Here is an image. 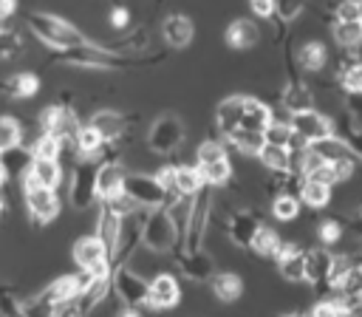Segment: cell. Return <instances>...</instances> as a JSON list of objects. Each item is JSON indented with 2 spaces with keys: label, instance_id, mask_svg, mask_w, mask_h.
<instances>
[{
  "label": "cell",
  "instance_id": "f907efd6",
  "mask_svg": "<svg viewBox=\"0 0 362 317\" xmlns=\"http://www.w3.org/2000/svg\"><path fill=\"white\" fill-rule=\"evenodd\" d=\"M249 8L257 14V17H272L274 14V0H249Z\"/></svg>",
  "mask_w": 362,
  "mask_h": 317
},
{
  "label": "cell",
  "instance_id": "74e56055",
  "mask_svg": "<svg viewBox=\"0 0 362 317\" xmlns=\"http://www.w3.org/2000/svg\"><path fill=\"white\" fill-rule=\"evenodd\" d=\"M272 215L277 218V221H294L297 215H300V198L294 195V192H280V195H274L272 198Z\"/></svg>",
  "mask_w": 362,
  "mask_h": 317
},
{
  "label": "cell",
  "instance_id": "9a60e30c",
  "mask_svg": "<svg viewBox=\"0 0 362 317\" xmlns=\"http://www.w3.org/2000/svg\"><path fill=\"white\" fill-rule=\"evenodd\" d=\"M322 161H328V164H334V161H362L354 150H351V144L342 139V136H337V133H331V136H325V139H317V142H311L308 144Z\"/></svg>",
  "mask_w": 362,
  "mask_h": 317
},
{
  "label": "cell",
  "instance_id": "7a4b0ae2",
  "mask_svg": "<svg viewBox=\"0 0 362 317\" xmlns=\"http://www.w3.org/2000/svg\"><path fill=\"white\" fill-rule=\"evenodd\" d=\"M178 232H175V224L167 212V207H156V209H147L144 212V221H141V246L153 255H167L178 246Z\"/></svg>",
  "mask_w": 362,
  "mask_h": 317
},
{
  "label": "cell",
  "instance_id": "d590c367",
  "mask_svg": "<svg viewBox=\"0 0 362 317\" xmlns=\"http://www.w3.org/2000/svg\"><path fill=\"white\" fill-rule=\"evenodd\" d=\"M204 184L206 187H223L229 178H232V164H229V156L226 158H218V161H209V164H195Z\"/></svg>",
  "mask_w": 362,
  "mask_h": 317
},
{
  "label": "cell",
  "instance_id": "6da1fadb",
  "mask_svg": "<svg viewBox=\"0 0 362 317\" xmlns=\"http://www.w3.org/2000/svg\"><path fill=\"white\" fill-rule=\"evenodd\" d=\"M25 23H28V28L34 31V37L42 40V42H45L48 48H54V51H59V48H74V45L88 42V37H85L76 25H71L68 20H62V17L51 14V11H28Z\"/></svg>",
  "mask_w": 362,
  "mask_h": 317
},
{
  "label": "cell",
  "instance_id": "e0dca14e",
  "mask_svg": "<svg viewBox=\"0 0 362 317\" xmlns=\"http://www.w3.org/2000/svg\"><path fill=\"white\" fill-rule=\"evenodd\" d=\"M331 260H334V255H331L325 246L308 249V252H305V260H303V280H308L311 286H325Z\"/></svg>",
  "mask_w": 362,
  "mask_h": 317
},
{
  "label": "cell",
  "instance_id": "c3c4849f",
  "mask_svg": "<svg viewBox=\"0 0 362 317\" xmlns=\"http://www.w3.org/2000/svg\"><path fill=\"white\" fill-rule=\"evenodd\" d=\"M308 317H345V311L339 309L337 297H325V300H320V303L311 306Z\"/></svg>",
  "mask_w": 362,
  "mask_h": 317
},
{
  "label": "cell",
  "instance_id": "cb8c5ba5",
  "mask_svg": "<svg viewBox=\"0 0 362 317\" xmlns=\"http://www.w3.org/2000/svg\"><path fill=\"white\" fill-rule=\"evenodd\" d=\"M257 40H260V28H257V23H252V20H246V17L235 20V23L226 28V42H229V48H235V51L255 48Z\"/></svg>",
  "mask_w": 362,
  "mask_h": 317
},
{
  "label": "cell",
  "instance_id": "836d02e7",
  "mask_svg": "<svg viewBox=\"0 0 362 317\" xmlns=\"http://www.w3.org/2000/svg\"><path fill=\"white\" fill-rule=\"evenodd\" d=\"M226 142H229V147H235L238 153H243V156H255V153L263 147V133H257V130H246V127H235V130L226 136Z\"/></svg>",
  "mask_w": 362,
  "mask_h": 317
},
{
  "label": "cell",
  "instance_id": "9c48e42d",
  "mask_svg": "<svg viewBox=\"0 0 362 317\" xmlns=\"http://www.w3.org/2000/svg\"><path fill=\"white\" fill-rule=\"evenodd\" d=\"M74 263L82 269V272H88V275H93V277H99V275H110V252H107V246L96 238V235H85V238H79L76 243H74Z\"/></svg>",
  "mask_w": 362,
  "mask_h": 317
},
{
  "label": "cell",
  "instance_id": "f35d334b",
  "mask_svg": "<svg viewBox=\"0 0 362 317\" xmlns=\"http://www.w3.org/2000/svg\"><path fill=\"white\" fill-rule=\"evenodd\" d=\"M31 156L34 158H59L62 156V142L57 136L40 130L37 139H34V144H31Z\"/></svg>",
  "mask_w": 362,
  "mask_h": 317
},
{
  "label": "cell",
  "instance_id": "bcb514c9",
  "mask_svg": "<svg viewBox=\"0 0 362 317\" xmlns=\"http://www.w3.org/2000/svg\"><path fill=\"white\" fill-rule=\"evenodd\" d=\"M20 51H23V40L17 37V31L0 25V59H14Z\"/></svg>",
  "mask_w": 362,
  "mask_h": 317
},
{
  "label": "cell",
  "instance_id": "d6a6232c",
  "mask_svg": "<svg viewBox=\"0 0 362 317\" xmlns=\"http://www.w3.org/2000/svg\"><path fill=\"white\" fill-rule=\"evenodd\" d=\"M331 34H334V42L339 45V51H354V48H359V42H362V23H359V20H351V23L334 20Z\"/></svg>",
  "mask_w": 362,
  "mask_h": 317
},
{
  "label": "cell",
  "instance_id": "f5cc1de1",
  "mask_svg": "<svg viewBox=\"0 0 362 317\" xmlns=\"http://www.w3.org/2000/svg\"><path fill=\"white\" fill-rule=\"evenodd\" d=\"M116 317H141V311H139V309H133V306H122V311H119Z\"/></svg>",
  "mask_w": 362,
  "mask_h": 317
},
{
  "label": "cell",
  "instance_id": "4316f807",
  "mask_svg": "<svg viewBox=\"0 0 362 317\" xmlns=\"http://www.w3.org/2000/svg\"><path fill=\"white\" fill-rule=\"evenodd\" d=\"M240 110H243V96H226L215 108V125H218V130L223 136H229L240 125Z\"/></svg>",
  "mask_w": 362,
  "mask_h": 317
},
{
  "label": "cell",
  "instance_id": "4dcf8cb0",
  "mask_svg": "<svg viewBox=\"0 0 362 317\" xmlns=\"http://www.w3.org/2000/svg\"><path fill=\"white\" fill-rule=\"evenodd\" d=\"M201 187H204V178L195 164H175V178H173L175 195H195Z\"/></svg>",
  "mask_w": 362,
  "mask_h": 317
},
{
  "label": "cell",
  "instance_id": "f546056e",
  "mask_svg": "<svg viewBox=\"0 0 362 317\" xmlns=\"http://www.w3.org/2000/svg\"><path fill=\"white\" fill-rule=\"evenodd\" d=\"M300 204L311 207V209H325L331 204V187L320 184V181H308V178H300V192H297Z\"/></svg>",
  "mask_w": 362,
  "mask_h": 317
},
{
  "label": "cell",
  "instance_id": "5bb4252c",
  "mask_svg": "<svg viewBox=\"0 0 362 317\" xmlns=\"http://www.w3.org/2000/svg\"><path fill=\"white\" fill-rule=\"evenodd\" d=\"M257 226H260V221H257L255 212H249V209H235V212H229V221H226V238H229L238 249H249V243H252Z\"/></svg>",
  "mask_w": 362,
  "mask_h": 317
},
{
  "label": "cell",
  "instance_id": "7c38bea8",
  "mask_svg": "<svg viewBox=\"0 0 362 317\" xmlns=\"http://www.w3.org/2000/svg\"><path fill=\"white\" fill-rule=\"evenodd\" d=\"M139 122V116H124L119 110H96L88 125L102 136V142H116L122 136H127V130Z\"/></svg>",
  "mask_w": 362,
  "mask_h": 317
},
{
  "label": "cell",
  "instance_id": "ac0fdd59",
  "mask_svg": "<svg viewBox=\"0 0 362 317\" xmlns=\"http://www.w3.org/2000/svg\"><path fill=\"white\" fill-rule=\"evenodd\" d=\"M175 260H178L181 272H184L189 280H195V283H204V280H209V277L215 275V263H212V258L204 255L201 249H198V252H178Z\"/></svg>",
  "mask_w": 362,
  "mask_h": 317
},
{
  "label": "cell",
  "instance_id": "9f6ffc18",
  "mask_svg": "<svg viewBox=\"0 0 362 317\" xmlns=\"http://www.w3.org/2000/svg\"><path fill=\"white\" fill-rule=\"evenodd\" d=\"M0 25H3V23H0Z\"/></svg>",
  "mask_w": 362,
  "mask_h": 317
},
{
  "label": "cell",
  "instance_id": "8d00e7d4",
  "mask_svg": "<svg viewBox=\"0 0 362 317\" xmlns=\"http://www.w3.org/2000/svg\"><path fill=\"white\" fill-rule=\"evenodd\" d=\"M280 246H283V241L272 226H257V232L249 243V249H255L260 258H274L280 252Z\"/></svg>",
  "mask_w": 362,
  "mask_h": 317
},
{
  "label": "cell",
  "instance_id": "ab89813d",
  "mask_svg": "<svg viewBox=\"0 0 362 317\" xmlns=\"http://www.w3.org/2000/svg\"><path fill=\"white\" fill-rule=\"evenodd\" d=\"M291 125H288V119H274L272 116V122L263 127V142L266 144H277V147H286L288 144V139H291Z\"/></svg>",
  "mask_w": 362,
  "mask_h": 317
},
{
  "label": "cell",
  "instance_id": "3957f363",
  "mask_svg": "<svg viewBox=\"0 0 362 317\" xmlns=\"http://www.w3.org/2000/svg\"><path fill=\"white\" fill-rule=\"evenodd\" d=\"M212 201H215V187H201L192 195V207H189V218H187V229H184V249L187 252H198L204 246V235L212 218Z\"/></svg>",
  "mask_w": 362,
  "mask_h": 317
},
{
  "label": "cell",
  "instance_id": "ee69618b",
  "mask_svg": "<svg viewBox=\"0 0 362 317\" xmlns=\"http://www.w3.org/2000/svg\"><path fill=\"white\" fill-rule=\"evenodd\" d=\"M317 238H320L322 246H337V243L345 238V226H342L337 218H328V221H322V224L317 226Z\"/></svg>",
  "mask_w": 362,
  "mask_h": 317
},
{
  "label": "cell",
  "instance_id": "1f68e13d",
  "mask_svg": "<svg viewBox=\"0 0 362 317\" xmlns=\"http://www.w3.org/2000/svg\"><path fill=\"white\" fill-rule=\"evenodd\" d=\"M119 226H122V218H119V215H113L107 207H102V204H99V224H96V232H93V235L107 246V252H113V246H116Z\"/></svg>",
  "mask_w": 362,
  "mask_h": 317
},
{
  "label": "cell",
  "instance_id": "ffe728a7",
  "mask_svg": "<svg viewBox=\"0 0 362 317\" xmlns=\"http://www.w3.org/2000/svg\"><path fill=\"white\" fill-rule=\"evenodd\" d=\"M277 260V272L291 280V283H300L303 280V260H305V252L297 246V243H283L280 252L274 255Z\"/></svg>",
  "mask_w": 362,
  "mask_h": 317
},
{
  "label": "cell",
  "instance_id": "b9f144b4",
  "mask_svg": "<svg viewBox=\"0 0 362 317\" xmlns=\"http://www.w3.org/2000/svg\"><path fill=\"white\" fill-rule=\"evenodd\" d=\"M102 207H107L113 215H119V218H124V215H130V212H136L139 207L133 204V198L124 192V190H119V192H113V195H107V198H102L99 201Z\"/></svg>",
  "mask_w": 362,
  "mask_h": 317
},
{
  "label": "cell",
  "instance_id": "8992f818",
  "mask_svg": "<svg viewBox=\"0 0 362 317\" xmlns=\"http://www.w3.org/2000/svg\"><path fill=\"white\" fill-rule=\"evenodd\" d=\"M184 133H187L184 122L178 116H173V113H164V116H158L150 125V130H147V147L153 153H158V156H170V153H175L184 144Z\"/></svg>",
  "mask_w": 362,
  "mask_h": 317
},
{
  "label": "cell",
  "instance_id": "2e32d148",
  "mask_svg": "<svg viewBox=\"0 0 362 317\" xmlns=\"http://www.w3.org/2000/svg\"><path fill=\"white\" fill-rule=\"evenodd\" d=\"M161 37L170 48H187L195 37V28H192V20L187 14H170L164 17L161 23Z\"/></svg>",
  "mask_w": 362,
  "mask_h": 317
},
{
  "label": "cell",
  "instance_id": "44dd1931",
  "mask_svg": "<svg viewBox=\"0 0 362 317\" xmlns=\"http://www.w3.org/2000/svg\"><path fill=\"white\" fill-rule=\"evenodd\" d=\"M122 181H124V167L119 161H99V170H96V201L119 192Z\"/></svg>",
  "mask_w": 362,
  "mask_h": 317
},
{
  "label": "cell",
  "instance_id": "8fae6325",
  "mask_svg": "<svg viewBox=\"0 0 362 317\" xmlns=\"http://www.w3.org/2000/svg\"><path fill=\"white\" fill-rule=\"evenodd\" d=\"M288 125H291V130L297 133V136H303L308 144L311 142H317V139H325V136H331L334 133V119L331 116H325V113H320L317 108H311V110H300V113H291L288 116Z\"/></svg>",
  "mask_w": 362,
  "mask_h": 317
},
{
  "label": "cell",
  "instance_id": "603a6c76",
  "mask_svg": "<svg viewBox=\"0 0 362 317\" xmlns=\"http://www.w3.org/2000/svg\"><path fill=\"white\" fill-rule=\"evenodd\" d=\"M31 158H34V156H31V150H28L25 144H14V147H8V150L0 153V167H3L6 178L20 181V178L28 173Z\"/></svg>",
  "mask_w": 362,
  "mask_h": 317
},
{
  "label": "cell",
  "instance_id": "7dc6e473",
  "mask_svg": "<svg viewBox=\"0 0 362 317\" xmlns=\"http://www.w3.org/2000/svg\"><path fill=\"white\" fill-rule=\"evenodd\" d=\"M303 178H308V181H320V184H325V187H337L339 181H337V173H334V167L328 164V161H320L317 167H311Z\"/></svg>",
  "mask_w": 362,
  "mask_h": 317
},
{
  "label": "cell",
  "instance_id": "db71d44e",
  "mask_svg": "<svg viewBox=\"0 0 362 317\" xmlns=\"http://www.w3.org/2000/svg\"><path fill=\"white\" fill-rule=\"evenodd\" d=\"M3 184H6V173H3V167H0V190H3Z\"/></svg>",
  "mask_w": 362,
  "mask_h": 317
},
{
  "label": "cell",
  "instance_id": "60d3db41",
  "mask_svg": "<svg viewBox=\"0 0 362 317\" xmlns=\"http://www.w3.org/2000/svg\"><path fill=\"white\" fill-rule=\"evenodd\" d=\"M23 142V127L11 116H0V153Z\"/></svg>",
  "mask_w": 362,
  "mask_h": 317
},
{
  "label": "cell",
  "instance_id": "7bdbcfd3",
  "mask_svg": "<svg viewBox=\"0 0 362 317\" xmlns=\"http://www.w3.org/2000/svg\"><path fill=\"white\" fill-rule=\"evenodd\" d=\"M226 144L221 139H206L198 144V158L195 164H209V161H218V158H226Z\"/></svg>",
  "mask_w": 362,
  "mask_h": 317
},
{
  "label": "cell",
  "instance_id": "277c9868",
  "mask_svg": "<svg viewBox=\"0 0 362 317\" xmlns=\"http://www.w3.org/2000/svg\"><path fill=\"white\" fill-rule=\"evenodd\" d=\"M20 181H23V195H25L28 215H31L37 224H48V221H54V218L59 215V207H62V204H59L57 190L37 184L28 173H25Z\"/></svg>",
  "mask_w": 362,
  "mask_h": 317
},
{
  "label": "cell",
  "instance_id": "30bf717a",
  "mask_svg": "<svg viewBox=\"0 0 362 317\" xmlns=\"http://www.w3.org/2000/svg\"><path fill=\"white\" fill-rule=\"evenodd\" d=\"M90 277H93V275H88V272H79V275H62V277L51 280L40 294H34V300L42 303V306H48V309H54V306H59V303H65V300H74V297L88 286Z\"/></svg>",
  "mask_w": 362,
  "mask_h": 317
},
{
  "label": "cell",
  "instance_id": "681fc988",
  "mask_svg": "<svg viewBox=\"0 0 362 317\" xmlns=\"http://www.w3.org/2000/svg\"><path fill=\"white\" fill-rule=\"evenodd\" d=\"M127 23H130V11L124 6H113L110 8V25L113 28H127Z\"/></svg>",
  "mask_w": 362,
  "mask_h": 317
},
{
  "label": "cell",
  "instance_id": "4fadbf2b",
  "mask_svg": "<svg viewBox=\"0 0 362 317\" xmlns=\"http://www.w3.org/2000/svg\"><path fill=\"white\" fill-rule=\"evenodd\" d=\"M181 300V286L170 272H158L147 280V306L150 309H173Z\"/></svg>",
  "mask_w": 362,
  "mask_h": 317
},
{
  "label": "cell",
  "instance_id": "f6af8a7d",
  "mask_svg": "<svg viewBox=\"0 0 362 317\" xmlns=\"http://www.w3.org/2000/svg\"><path fill=\"white\" fill-rule=\"evenodd\" d=\"M305 8V0H274V17L280 23H294Z\"/></svg>",
  "mask_w": 362,
  "mask_h": 317
},
{
  "label": "cell",
  "instance_id": "11a10c76",
  "mask_svg": "<svg viewBox=\"0 0 362 317\" xmlns=\"http://www.w3.org/2000/svg\"><path fill=\"white\" fill-rule=\"evenodd\" d=\"M277 317H303V314H297V311H294V314H277Z\"/></svg>",
  "mask_w": 362,
  "mask_h": 317
},
{
  "label": "cell",
  "instance_id": "52a82bcc",
  "mask_svg": "<svg viewBox=\"0 0 362 317\" xmlns=\"http://www.w3.org/2000/svg\"><path fill=\"white\" fill-rule=\"evenodd\" d=\"M110 292L122 300V306H133V309L147 306V277H141L127 263L110 269Z\"/></svg>",
  "mask_w": 362,
  "mask_h": 317
},
{
  "label": "cell",
  "instance_id": "ba28073f",
  "mask_svg": "<svg viewBox=\"0 0 362 317\" xmlns=\"http://www.w3.org/2000/svg\"><path fill=\"white\" fill-rule=\"evenodd\" d=\"M96 170H99L96 158L76 161L71 173V187H68V198L74 209H88L90 204H96Z\"/></svg>",
  "mask_w": 362,
  "mask_h": 317
},
{
  "label": "cell",
  "instance_id": "d4e9b609",
  "mask_svg": "<svg viewBox=\"0 0 362 317\" xmlns=\"http://www.w3.org/2000/svg\"><path fill=\"white\" fill-rule=\"evenodd\" d=\"M0 91L8 93L11 99H28V96H34L40 91V79L34 74H28V71H17V74L0 79Z\"/></svg>",
  "mask_w": 362,
  "mask_h": 317
},
{
  "label": "cell",
  "instance_id": "816d5d0a",
  "mask_svg": "<svg viewBox=\"0 0 362 317\" xmlns=\"http://www.w3.org/2000/svg\"><path fill=\"white\" fill-rule=\"evenodd\" d=\"M17 11V0H0V23L8 20Z\"/></svg>",
  "mask_w": 362,
  "mask_h": 317
},
{
  "label": "cell",
  "instance_id": "484cf974",
  "mask_svg": "<svg viewBox=\"0 0 362 317\" xmlns=\"http://www.w3.org/2000/svg\"><path fill=\"white\" fill-rule=\"evenodd\" d=\"M209 289L221 303H235L243 294V280L235 272H215L209 277Z\"/></svg>",
  "mask_w": 362,
  "mask_h": 317
},
{
  "label": "cell",
  "instance_id": "d6986e66",
  "mask_svg": "<svg viewBox=\"0 0 362 317\" xmlns=\"http://www.w3.org/2000/svg\"><path fill=\"white\" fill-rule=\"evenodd\" d=\"M280 105L286 108V113H300V110H311L314 108V91L311 85H305L303 79H288L283 96H280Z\"/></svg>",
  "mask_w": 362,
  "mask_h": 317
},
{
  "label": "cell",
  "instance_id": "e575fe53",
  "mask_svg": "<svg viewBox=\"0 0 362 317\" xmlns=\"http://www.w3.org/2000/svg\"><path fill=\"white\" fill-rule=\"evenodd\" d=\"M255 158L269 170V173H288V150L277 147V144H266L255 153Z\"/></svg>",
  "mask_w": 362,
  "mask_h": 317
},
{
  "label": "cell",
  "instance_id": "83f0119b",
  "mask_svg": "<svg viewBox=\"0 0 362 317\" xmlns=\"http://www.w3.org/2000/svg\"><path fill=\"white\" fill-rule=\"evenodd\" d=\"M28 175H31L37 184H42V187L57 190L59 181H62V164H59V158H31Z\"/></svg>",
  "mask_w": 362,
  "mask_h": 317
},
{
  "label": "cell",
  "instance_id": "7402d4cb",
  "mask_svg": "<svg viewBox=\"0 0 362 317\" xmlns=\"http://www.w3.org/2000/svg\"><path fill=\"white\" fill-rule=\"evenodd\" d=\"M269 122H272V108L266 102H260L257 96H243V110H240V125L238 127L263 133V127Z\"/></svg>",
  "mask_w": 362,
  "mask_h": 317
},
{
  "label": "cell",
  "instance_id": "5b68a950",
  "mask_svg": "<svg viewBox=\"0 0 362 317\" xmlns=\"http://www.w3.org/2000/svg\"><path fill=\"white\" fill-rule=\"evenodd\" d=\"M122 190H124V192L133 198V204L141 207V209L167 207V201H170L167 190L156 181V175H147V173H124Z\"/></svg>",
  "mask_w": 362,
  "mask_h": 317
},
{
  "label": "cell",
  "instance_id": "f1b7e54d",
  "mask_svg": "<svg viewBox=\"0 0 362 317\" xmlns=\"http://www.w3.org/2000/svg\"><path fill=\"white\" fill-rule=\"evenodd\" d=\"M297 62H300L303 71H308V74H320V71L328 65V51H325V45H322L320 40H308V42L300 45V51H297Z\"/></svg>",
  "mask_w": 362,
  "mask_h": 317
}]
</instances>
